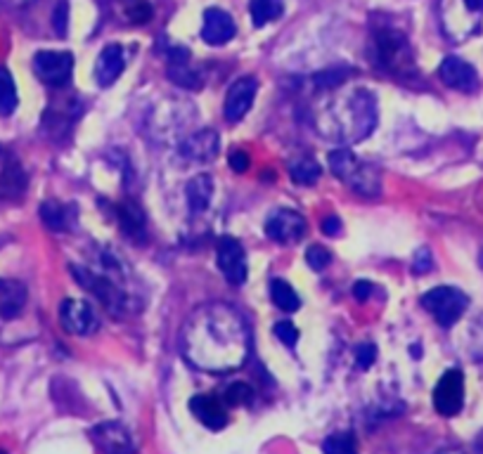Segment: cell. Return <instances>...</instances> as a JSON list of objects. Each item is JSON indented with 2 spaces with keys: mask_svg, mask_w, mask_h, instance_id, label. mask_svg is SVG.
I'll list each match as a JSON object with an SVG mask.
<instances>
[{
  "mask_svg": "<svg viewBox=\"0 0 483 454\" xmlns=\"http://www.w3.org/2000/svg\"><path fill=\"white\" fill-rule=\"evenodd\" d=\"M91 441L95 442V448L102 452H133V441L126 426H121L119 422H105L91 431Z\"/></svg>",
  "mask_w": 483,
  "mask_h": 454,
  "instance_id": "cell-15",
  "label": "cell"
},
{
  "mask_svg": "<svg viewBox=\"0 0 483 454\" xmlns=\"http://www.w3.org/2000/svg\"><path fill=\"white\" fill-rule=\"evenodd\" d=\"M356 448H358V442L353 433H334V435H330L323 445L324 452H330V454H334V452L351 454V452H356Z\"/></svg>",
  "mask_w": 483,
  "mask_h": 454,
  "instance_id": "cell-31",
  "label": "cell"
},
{
  "mask_svg": "<svg viewBox=\"0 0 483 454\" xmlns=\"http://www.w3.org/2000/svg\"><path fill=\"white\" fill-rule=\"evenodd\" d=\"M190 412L197 416L199 424H204L211 431H220L228 424L226 407L216 395H194L190 400Z\"/></svg>",
  "mask_w": 483,
  "mask_h": 454,
  "instance_id": "cell-20",
  "label": "cell"
},
{
  "mask_svg": "<svg viewBox=\"0 0 483 454\" xmlns=\"http://www.w3.org/2000/svg\"><path fill=\"white\" fill-rule=\"evenodd\" d=\"M187 57H190V53L183 50V47L171 50V55H168V79L183 88H199L202 86V81H199L197 72H193V66H190Z\"/></svg>",
  "mask_w": 483,
  "mask_h": 454,
  "instance_id": "cell-24",
  "label": "cell"
},
{
  "mask_svg": "<svg viewBox=\"0 0 483 454\" xmlns=\"http://www.w3.org/2000/svg\"><path fill=\"white\" fill-rule=\"evenodd\" d=\"M5 3L10 7H29V5H33L36 0H5Z\"/></svg>",
  "mask_w": 483,
  "mask_h": 454,
  "instance_id": "cell-41",
  "label": "cell"
},
{
  "mask_svg": "<svg viewBox=\"0 0 483 454\" xmlns=\"http://www.w3.org/2000/svg\"><path fill=\"white\" fill-rule=\"evenodd\" d=\"M105 265L109 268V275H99V272L91 270V268H81V265H72V275L107 310H112L114 315H131V305L140 310L138 301H133L131 294L116 279L119 275H124V265L114 256H105Z\"/></svg>",
  "mask_w": 483,
  "mask_h": 454,
  "instance_id": "cell-3",
  "label": "cell"
},
{
  "mask_svg": "<svg viewBox=\"0 0 483 454\" xmlns=\"http://www.w3.org/2000/svg\"><path fill=\"white\" fill-rule=\"evenodd\" d=\"M256 90L258 81L254 76H245V79H237L232 83L226 98V119L230 124H237V121L245 119V114L252 109Z\"/></svg>",
  "mask_w": 483,
  "mask_h": 454,
  "instance_id": "cell-13",
  "label": "cell"
},
{
  "mask_svg": "<svg viewBox=\"0 0 483 454\" xmlns=\"http://www.w3.org/2000/svg\"><path fill=\"white\" fill-rule=\"evenodd\" d=\"M356 357L358 364L363 369L372 367V363L377 360V346H375V343H360L356 348Z\"/></svg>",
  "mask_w": 483,
  "mask_h": 454,
  "instance_id": "cell-35",
  "label": "cell"
},
{
  "mask_svg": "<svg viewBox=\"0 0 483 454\" xmlns=\"http://www.w3.org/2000/svg\"><path fill=\"white\" fill-rule=\"evenodd\" d=\"M431 265H434V258H431V251L429 249H418V253L412 256V268H415V272H419V275H424V272L431 270Z\"/></svg>",
  "mask_w": 483,
  "mask_h": 454,
  "instance_id": "cell-37",
  "label": "cell"
},
{
  "mask_svg": "<svg viewBox=\"0 0 483 454\" xmlns=\"http://www.w3.org/2000/svg\"><path fill=\"white\" fill-rule=\"evenodd\" d=\"M271 296L272 303H275L280 310H285V313H297V310L301 308V298H298L297 291L291 289V284H287L285 279H272Z\"/></svg>",
  "mask_w": 483,
  "mask_h": 454,
  "instance_id": "cell-26",
  "label": "cell"
},
{
  "mask_svg": "<svg viewBox=\"0 0 483 454\" xmlns=\"http://www.w3.org/2000/svg\"><path fill=\"white\" fill-rule=\"evenodd\" d=\"M306 230H308L306 218L298 211H291V209H278L265 220V235L282 246L301 242L306 237Z\"/></svg>",
  "mask_w": 483,
  "mask_h": 454,
  "instance_id": "cell-9",
  "label": "cell"
},
{
  "mask_svg": "<svg viewBox=\"0 0 483 454\" xmlns=\"http://www.w3.org/2000/svg\"><path fill=\"white\" fill-rule=\"evenodd\" d=\"M128 64V55L121 46H107L102 53H99L98 62H95V79L102 88H109L116 83L124 69Z\"/></svg>",
  "mask_w": 483,
  "mask_h": 454,
  "instance_id": "cell-17",
  "label": "cell"
},
{
  "mask_svg": "<svg viewBox=\"0 0 483 454\" xmlns=\"http://www.w3.org/2000/svg\"><path fill=\"white\" fill-rule=\"evenodd\" d=\"M24 190H27V173L10 151L0 147V194L20 197Z\"/></svg>",
  "mask_w": 483,
  "mask_h": 454,
  "instance_id": "cell-19",
  "label": "cell"
},
{
  "mask_svg": "<svg viewBox=\"0 0 483 454\" xmlns=\"http://www.w3.org/2000/svg\"><path fill=\"white\" fill-rule=\"evenodd\" d=\"M275 336H278L280 341L285 343V346H289V348H291V346H297V341H298V331L291 322H278V324H275Z\"/></svg>",
  "mask_w": 483,
  "mask_h": 454,
  "instance_id": "cell-36",
  "label": "cell"
},
{
  "mask_svg": "<svg viewBox=\"0 0 483 454\" xmlns=\"http://www.w3.org/2000/svg\"><path fill=\"white\" fill-rule=\"evenodd\" d=\"M306 261H308V265H311L313 270H324L327 265L332 263V253L324 246H311V249L306 251Z\"/></svg>",
  "mask_w": 483,
  "mask_h": 454,
  "instance_id": "cell-33",
  "label": "cell"
},
{
  "mask_svg": "<svg viewBox=\"0 0 483 454\" xmlns=\"http://www.w3.org/2000/svg\"><path fill=\"white\" fill-rule=\"evenodd\" d=\"M332 95L315 107V128L324 140L341 145L363 142L379 121L377 98L367 88H330Z\"/></svg>",
  "mask_w": 483,
  "mask_h": 454,
  "instance_id": "cell-2",
  "label": "cell"
},
{
  "mask_svg": "<svg viewBox=\"0 0 483 454\" xmlns=\"http://www.w3.org/2000/svg\"><path fill=\"white\" fill-rule=\"evenodd\" d=\"M73 72V55L62 50H40L33 55V73L46 86L62 88L69 83Z\"/></svg>",
  "mask_w": 483,
  "mask_h": 454,
  "instance_id": "cell-8",
  "label": "cell"
},
{
  "mask_svg": "<svg viewBox=\"0 0 483 454\" xmlns=\"http://www.w3.org/2000/svg\"><path fill=\"white\" fill-rule=\"evenodd\" d=\"M289 178L297 184H313L320 178V164L311 157H298L289 164Z\"/></svg>",
  "mask_w": 483,
  "mask_h": 454,
  "instance_id": "cell-27",
  "label": "cell"
},
{
  "mask_svg": "<svg viewBox=\"0 0 483 454\" xmlns=\"http://www.w3.org/2000/svg\"><path fill=\"white\" fill-rule=\"evenodd\" d=\"M60 322L65 331L76 336H91L99 330V320L91 303L66 298L60 305Z\"/></svg>",
  "mask_w": 483,
  "mask_h": 454,
  "instance_id": "cell-12",
  "label": "cell"
},
{
  "mask_svg": "<svg viewBox=\"0 0 483 454\" xmlns=\"http://www.w3.org/2000/svg\"><path fill=\"white\" fill-rule=\"evenodd\" d=\"M116 218H119L121 232L126 235L133 242H145L147 237V220H145V211L140 209L138 201L133 199H126L116 206Z\"/></svg>",
  "mask_w": 483,
  "mask_h": 454,
  "instance_id": "cell-22",
  "label": "cell"
},
{
  "mask_svg": "<svg viewBox=\"0 0 483 454\" xmlns=\"http://www.w3.org/2000/svg\"><path fill=\"white\" fill-rule=\"evenodd\" d=\"M216 261H219V270L223 272L232 287H242L246 282V253L242 244L235 237H220L216 246Z\"/></svg>",
  "mask_w": 483,
  "mask_h": 454,
  "instance_id": "cell-11",
  "label": "cell"
},
{
  "mask_svg": "<svg viewBox=\"0 0 483 454\" xmlns=\"http://www.w3.org/2000/svg\"><path fill=\"white\" fill-rule=\"evenodd\" d=\"M438 76L444 81L445 86L460 92H471L477 90L479 86V73L470 62L460 60V57H445L438 66Z\"/></svg>",
  "mask_w": 483,
  "mask_h": 454,
  "instance_id": "cell-14",
  "label": "cell"
},
{
  "mask_svg": "<svg viewBox=\"0 0 483 454\" xmlns=\"http://www.w3.org/2000/svg\"><path fill=\"white\" fill-rule=\"evenodd\" d=\"M220 140L216 131H199L180 142V154L190 161H213L219 157Z\"/></svg>",
  "mask_w": 483,
  "mask_h": 454,
  "instance_id": "cell-18",
  "label": "cell"
},
{
  "mask_svg": "<svg viewBox=\"0 0 483 454\" xmlns=\"http://www.w3.org/2000/svg\"><path fill=\"white\" fill-rule=\"evenodd\" d=\"M17 105H20V98H17L13 73L7 72L5 66H0V116H10Z\"/></svg>",
  "mask_w": 483,
  "mask_h": 454,
  "instance_id": "cell-28",
  "label": "cell"
},
{
  "mask_svg": "<svg viewBox=\"0 0 483 454\" xmlns=\"http://www.w3.org/2000/svg\"><path fill=\"white\" fill-rule=\"evenodd\" d=\"M372 294V284L365 282V279H360V282L353 284V296L358 298V301H367V296Z\"/></svg>",
  "mask_w": 483,
  "mask_h": 454,
  "instance_id": "cell-40",
  "label": "cell"
},
{
  "mask_svg": "<svg viewBox=\"0 0 483 454\" xmlns=\"http://www.w3.org/2000/svg\"><path fill=\"white\" fill-rule=\"evenodd\" d=\"M185 199L187 206H190V211L193 213H202L209 209L213 199V180L211 176H206V173H199L194 176L185 187Z\"/></svg>",
  "mask_w": 483,
  "mask_h": 454,
  "instance_id": "cell-25",
  "label": "cell"
},
{
  "mask_svg": "<svg viewBox=\"0 0 483 454\" xmlns=\"http://www.w3.org/2000/svg\"><path fill=\"white\" fill-rule=\"evenodd\" d=\"M223 400H226L228 405H232V407H239V405H252L254 389L245 381L232 383V386H228L226 395H223Z\"/></svg>",
  "mask_w": 483,
  "mask_h": 454,
  "instance_id": "cell-32",
  "label": "cell"
},
{
  "mask_svg": "<svg viewBox=\"0 0 483 454\" xmlns=\"http://www.w3.org/2000/svg\"><path fill=\"white\" fill-rule=\"evenodd\" d=\"M124 17L131 24H145L152 17V5L147 0H124Z\"/></svg>",
  "mask_w": 483,
  "mask_h": 454,
  "instance_id": "cell-30",
  "label": "cell"
},
{
  "mask_svg": "<svg viewBox=\"0 0 483 454\" xmlns=\"http://www.w3.org/2000/svg\"><path fill=\"white\" fill-rule=\"evenodd\" d=\"M228 161H230V168L235 173H246V168H249V164H252V161H249V154H246L245 150L232 151Z\"/></svg>",
  "mask_w": 483,
  "mask_h": 454,
  "instance_id": "cell-38",
  "label": "cell"
},
{
  "mask_svg": "<svg viewBox=\"0 0 483 454\" xmlns=\"http://www.w3.org/2000/svg\"><path fill=\"white\" fill-rule=\"evenodd\" d=\"M235 21L228 13L219 10V7H209L204 13V21H202V39L209 46H226L228 40L235 39Z\"/></svg>",
  "mask_w": 483,
  "mask_h": 454,
  "instance_id": "cell-16",
  "label": "cell"
},
{
  "mask_svg": "<svg viewBox=\"0 0 483 454\" xmlns=\"http://www.w3.org/2000/svg\"><path fill=\"white\" fill-rule=\"evenodd\" d=\"M29 291L17 279H0V320H14L27 308Z\"/></svg>",
  "mask_w": 483,
  "mask_h": 454,
  "instance_id": "cell-21",
  "label": "cell"
},
{
  "mask_svg": "<svg viewBox=\"0 0 483 454\" xmlns=\"http://www.w3.org/2000/svg\"><path fill=\"white\" fill-rule=\"evenodd\" d=\"M66 21H69V5H66V0H60L53 10V29L57 36L66 33Z\"/></svg>",
  "mask_w": 483,
  "mask_h": 454,
  "instance_id": "cell-34",
  "label": "cell"
},
{
  "mask_svg": "<svg viewBox=\"0 0 483 454\" xmlns=\"http://www.w3.org/2000/svg\"><path fill=\"white\" fill-rule=\"evenodd\" d=\"M323 232L327 237H337L339 232H341V220L337 216H330L323 220Z\"/></svg>",
  "mask_w": 483,
  "mask_h": 454,
  "instance_id": "cell-39",
  "label": "cell"
},
{
  "mask_svg": "<svg viewBox=\"0 0 483 454\" xmlns=\"http://www.w3.org/2000/svg\"><path fill=\"white\" fill-rule=\"evenodd\" d=\"M327 164H330L332 173H334L349 190H353L356 194H363V197H379V192H382V176H379L375 166L363 161V158H358L353 151H330Z\"/></svg>",
  "mask_w": 483,
  "mask_h": 454,
  "instance_id": "cell-4",
  "label": "cell"
},
{
  "mask_svg": "<svg viewBox=\"0 0 483 454\" xmlns=\"http://www.w3.org/2000/svg\"><path fill=\"white\" fill-rule=\"evenodd\" d=\"M375 46V62L384 72L396 76H408L415 72V53H412L408 36L396 27H379L372 39Z\"/></svg>",
  "mask_w": 483,
  "mask_h": 454,
  "instance_id": "cell-5",
  "label": "cell"
},
{
  "mask_svg": "<svg viewBox=\"0 0 483 454\" xmlns=\"http://www.w3.org/2000/svg\"><path fill=\"white\" fill-rule=\"evenodd\" d=\"M252 336L245 317L228 303H206L187 317L180 331V353L194 369L228 374L246 363Z\"/></svg>",
  "mask_w": 483,
  "mask_h": 454,
  "instance_id": "cell-1",
  "label": "cell"
},
{
  "mask_svg": "<svg viewBox=\"0 0 483 454\" xmlns=\"http://www.w3.org/2000/svg\"><path fill=\"white\" fill-rule=\"evenodd\" d=\"M483 0H444L441 5V21L445 36L453 40H464L471 33L481 31Z\"/></svg>",
  "mask_w": 483,
  "mask_h": 454,
  "instance_id": "cell-6",
  "label": "cell"
},
{
  "mask_svg": "<svg viewBox=\"0 0 483 454\" xmlns=\"http://www.w3.org/2000/svg\"><path fill=\"white\" fill-rule=\"evenodd\" d=\"M464 405V374L460 369H448L441 379H438L436 389H434V407L438 415L455 416Z\"/></svg>",
  "mask_w": 483,
  "mask_h": 454,
  "instance_id": "cell-10",
  "label": "cell"
},
{
  "mask_svg": "<svg viewBox=\"0 0 483 454\" xmlns=\"http://www.w3.org/2000/svg\"><path fill=\"white\" fill-rule=\"evenodd\" d=\"M40 220L46 223L47 230L53 232H72L76 227V209L55 199H47L40 204Z\"/></svg>",
  "mask_w": 483,
  "mask_h": 454,
  "instance_id": "cell-23",
  "label": "cell"
},
{
  "mask_svg": "<svg viewBox=\"0 0 483 454\" xmlns=\"http://www.w3.org/2000/svg\"><path fill=\"white\" fill-rule=\"evenodd\" d=\"M422 305L427 313L434 315V320H436L441 327L448 330V327H453V324L467 313L470 298H467V294L455 289V287H436V289L424 294Z\"/></svg>",
  "mask_w": 483,
  "mask_h": 454,
  "instance_id": "cell-7",
  "label": "cell"
},
{
  "mask_svg": "<svg viewBox=\"0 0 483 454\" xmlns=\"http://www.w3.org/2000/svg\"><path fill=\"white\" fill-rule=\"evenodd\" d=\"M252 20L254 27H265L268 21L278 20L280 14L285 13V5H282V0H252Z\"/></svg>",
  "mask_w": 483,
  "mask_h": 454,
  "instance_id": "cell-29",
  "label": "cell"
}]
</instances>
